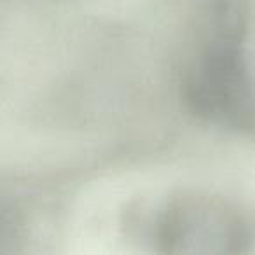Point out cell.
<instances>
[{
    "mask_svg": "<svg viewBox=\"0 0 255 255\" xmlns=\"http://www.w3.org/2000/svg\"><path fill=\"white\" fill-rule=\"evenodd\" d=\"M129 227L166 252H241L250 240L247 217L206 194H178L129 215Z\"/></svg>",
    "mask_w": 255,
    "mask_h": 255,
    "instance_id": "obj_1",
    "label": "cell"
}]
</instances>
